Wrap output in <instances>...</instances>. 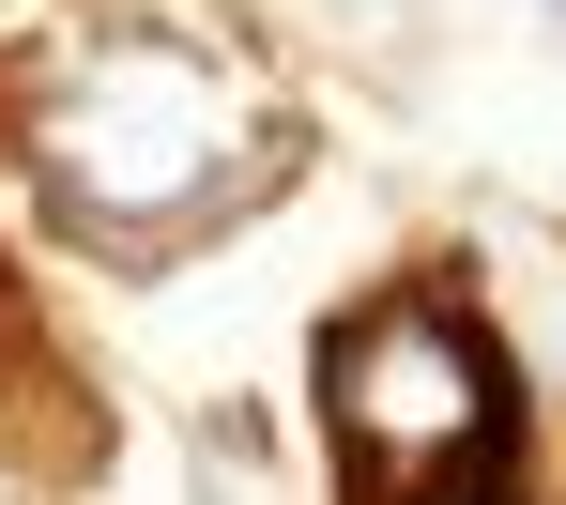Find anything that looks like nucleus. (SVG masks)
Wrapping results in <instances>:
<instances>
[{"mask_svg": "<svg viewBox=\"0 0 566 505\" xmlns=\"http://www.w3.org/2000/svg\"><path fill=\"white\" fill-rule=\"evenodd\" d=\"M552 15H566V0H552Z\"/></svg>", "mask_w": 566, "mask_h": 505, "instance_id": "f03ea898", "label": "nucleus"}, {"mask_svg": "<svg viewBox=\"0 0 566 505\" xmlns=\"http://www.w3.org/2000/svg\"><path fill=\"white\" fill-rule=\"evenodd\" d=\"M322 429L353 475L337 505H521V383L460 276H398L322 322Z\"/></svg>", "mask_w": 566, "mask_h": 505, "instance_id": "f257e3e1", "label": "nucleus"}]
</instances>
